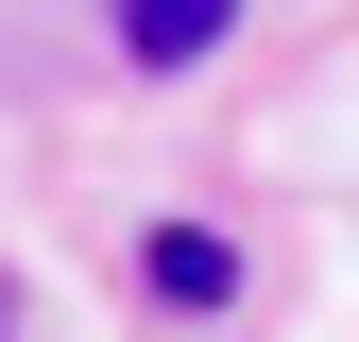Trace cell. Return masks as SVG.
Returning <instances> with one entry per match:
<instances>
[{
    "label": "cell",
    "instance_id": "1",
    "mask_svg": "<svg viewBox=\"0 0 359 342\" xmlns=\"http://www.w3.org/2000/svg\"><path fill=\"white\" fill-rule=\"evenodd\" d=\"M222 34H240V0H120V52L137 69H205Z\"/></svg>",
    "mask_w": 359,
    "mask_h": 342
},
{
    "label": "cell",
    "instance_id": "3",
    "mask_svg": "<svg viewBox=\"0 0 359 342\" xmlns=\"http://www.w3.org/2000/svg\"><path fill=\"white\" fill-rule=\"evenodd\" d=\"M0 342H18V308H0Z\"/></svg>",
    "mask_w": 359,
    "mask_h": 342
},
{
    "label": "cell",
    "instance_id": "2",
    "mask_svg": "<svg viewBox=\"0 0 359 342\" xmlns=\"http://www.w3.org/2000/svg\"><path fill=\"white\" fill-rule=\"evenodd\" d=\"M137 274L171 291V308H222V291H240V256H222L205 223H154V240H137Z\"/></svg>",
    "mask_w": 359,
    "mask_h": 342
}]
</instances>
